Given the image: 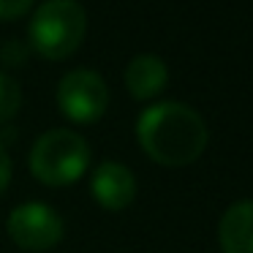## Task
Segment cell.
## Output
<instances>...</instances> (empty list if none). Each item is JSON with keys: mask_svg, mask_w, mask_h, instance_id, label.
I'll return each mask as SVG.
<instances>
[{"mask_svg": "<svg viewBox=\"0 0 253 253\" xmlns=\"http://www.w3.org/2000/svg\"><path fill=\"white\" fill-rule=\"evenodd\" d=\"M136 136L142 150L164 166H188L207 147V126L193 106L161 101L139 115Z\"/></svg>", "mask_w": 253, "mask_h": 253, "instance_id": "cell-1", "label": "cell"}, {"mask_svg": "<svg viewBox=\"0 0 253 253\" xmlns=\"http://www.w3.org/2000/svg\"><path fill=\"white\" fill-rule=\"evenodd\" d=\"M87 30V14L79 0H46L30 19V46L41 57L63 60L74 55Z\"/></svg>", "mask_w": 253, "mask_h": 253, "instance_id": "cell-2", "label": "cell"}, {"mask_svg": "<svg viewBox=\"0 0 253 253\" xmlns=\"http://www.w3.org/2000/svg\"><path fill=\"white\" fill-rule=\"evenodd\" d=\"M87 142L68 128H52L41 133L30 150V169L46 185H71L87 171Z\"/></svg>", "mask_w": 253, "mask_h": 253, "instance_id": "cell-3", "label": "cell"}, {"mask_svg": "<svg viewBox=\"0 0 253 253\" xmlns=\"http://www.w3.org/2000/svg\"><path fill=\"white\" fill-rule=\"evenodd\" d=\"M57 104L74 123H95L109 106V87L93 68H74L57 84Z\"/></svg>", "mask_w": 253, "mask_h": 253, "instance_id": "cell-4", "label": "cell"}, {"mask_svg": "<svg viewBox=\"0 0 253 253\" xmlns=\"http://www.w3.org/2000/svg\"><path fill=\"white\" fill-rule=\"evenodd\" d=\"M8 234L25 251H49L63 240V218L44 202H25L8 215Z\"/></svg>", "mask_w": 253, "mask_h": 253, "instance_id": "cell-5", "label": "cell"}, {"mask_svg": "<svg viewBox=\"0 0 253 253\" xmlns=\"http://www.w3.org/2000/svg\"><path fill=\"white\" fill-rule=\"evenodd\" d=\"M90 191L98 199L101 207L123 210L136 196V177H133V171L128 166L117 164V161H101L93 171Z\"/></svg>", "mask_w": 253, "mask_h": 253, "instance_id": "cell-6", "label": "cell"}, {"mask_svg": "<svg viewBox=\"0 0 253 253\" xmlns=\"http://www.w3.org/2000/svg\"><path fill=\"white\" fill-rule=\"evenodd\" d=\"M218 242L223 253H253V199L229 204L218 223Z\"/></svg>", "mask_w": 253, "mask_h": 253, "instance_id": "cell-7", "label": "cell"}, {"mask_svg": "<svg viewBox=\"0 0 253 253\" xmlns=\"http://www.w3.org/2000/svg\"><path fill=\"white\" fill-rule=\"evenodd\" d=\"M166 79H169L166 63L155 55H136L126 68V87L139 101L158 95L166 87Z\"/></svg>", "mask_w": 253, "mask_h": 253, "instance_id": "cell-8", "label": "cell"}, {"mask_svg": "<svg viewBox=\"0 0 253 253\" xmlns=\"http://www.w3.org/2000/svg\"><path fill=\"white\" fill-rule=\"evenodd\" d=\"M22 106V87L11 74L0 71V123H8Z\"/></svg>", "mask_w": 253, "mask_h": 253, "instance_id": "cell-9", "label": "cell"}, {"mask_svg": "<svg viewBox=\"0 0 253 253\" xmlns=\"http://www.w3.org/2000/svg\"><path fill=\"white\" fill-rule=\"evenodd\" d=\"M33 0H0V19H17L28 14Z\"/></svg>", "mask_w": 253, "mask_h": 253, "instance_id": "cell-10", "label": "cell"}, {"mask_svg": "<svg viewBox=\"0 0 253 253\" xmlns=\"http://www.w3.org/2000/svg\"><path fill=\"white\" fill-rule=\"evenodd\" d=\"M25 49H28V46L19 44V41H8V44L3 46V60L19 66V63H25V57H28V55H25Z\"/></svg>", "mask_w": 253, "mask_h": 253, "instance_id": "cell-11", "label": "cell"}, {"mask_svg": "<svg viewBox=\"0 0 253 253\" xmlns=\"http://www.w3.org/2000/svg\"><path fill=\"white\" fill-rule=\"evenodd\" d=\"M8 180H11V158H8V150L0 142V193L8 188Z\"/></svg>", "mask_w": 253, "mask_h": 253, "instance_id": "cell-12", "label": "cell"}]
</instances>
